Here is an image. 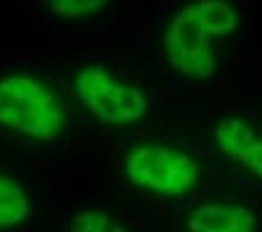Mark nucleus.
I'll return each instance as SVG.
<instances>
[{"mask_svg":"<svg viewBox=\"0 0 262 232\" xmlns=\"http://www.w3.org/2000/svg\"><path fill=\"white\" fill-rule=\"evenodd\" d=\"M241 14L232 0H190L173 12L162 31L166 66L190 82H206L218 73L215 40L232 38Z\"/></svg>","mask_w":262,"mask_h":232,"instance_id":"1","label":"nucleus"},{"mask_svg":"<svg viewBox=\"0 0 262 232\" xmlns=\"http://www.w3.org/2000/svg\"><path fill=\"white\" fill-rule=\"evenodd\" d=\"M66 129L68 111L47 80L28 71L0 75V132L31 143H54Z\"/></svg>","mask_w":262,"mask_h":232,"instance_id":"2","label":"nucleus"},{"mask_svg":"<svg viewBox=\"0 0 262 232\" xmlns=\"http://www.w3.org/2000/svg\"><path fill=\"white\" fill-rule=\"evenodd\" d=\"M122 174L131 188L164 199L190 195L202 181V164L192 153L171 143L131 145L122 157Z\"/></svg>","mask_w":262,"mask_h":232,"instance_id":"3","label":"nucleus"},{"mask_svg":"<svg viewBox=\"0 0 262 232\" xmlns=\"http://www.w3.org/2000/svg\"><path fill=\"white\" fill-rule=\"evenodd\" d=\"M73 94L105 127H134L150 113V96L136 82L122 80L105 64H84L73 75Z\"/></svg>","mask_w":262,"mask_h":232,"instance_id":"4","label":"nucleus"},{"mask_svg":"<svg viewBox=\"0 0 262 232\" xmlns=\"http://www.w3.org/2000/svg\"><path fill=\"white\" fill-rule=\"evenodd\" d=\"M213 143L220 155L248 169L262 183V134L241 115H223L213 127Z\"/></svg>","mask_w":262,"mask_h":232,"instance_id":"5","label":"nucleus"},{"mask_svg":"<svg viewBox=\"0 0 262 232\" xmlns=\"http://www.w3.org/2000/svg\"><path fill=\"white\" fill-rule=\"evenodd\" d=\"M185 232H260V216L241 202H202L187 214Z\"/></svg>","mask_w":262,"mask_h":232,"instance_id":"6","label":"nucleus"},{"mask_svg":"<svg viewBox=\"0 0 262 232\" xmlns=\"http://www.w3.org/2000/svg\"><path fill=\"white\" fill-rule=\"evenodd\" d=\"M33 197L28 188L10 172L0 169V232L21 230L33 218Z\"/></svg>","mask_w":262,"mask_h":232,"instance_id":"7","label":"nucleus"},{"mask_svg":"<svg viewBox=\"0 0 262 232\" xmlns=\"http://www.w3.org/2000/svg\"><path fill=\"white\" fill-rule=\"evenodd\" d=\"M66 232H131L124 223L105 209H80L71 216Z\"/></svg>","mask_w":262,"mask_h":232,"instance_id":"8","label":"nucleus"},{"mask_svg":"<svg viewBox=\"0 0 262 232\" xmlns=\"http://www.w3.org/2000/svg\"><path fill=\"white\" fill-rule=\"evenodd\" d=\"M110 0H45L47 10L63 22H84L108 7Z\"/></svg>","mask_w":262,"mask_h":232,"instance_id":"9","label":"nucleus"}]
</instances>
